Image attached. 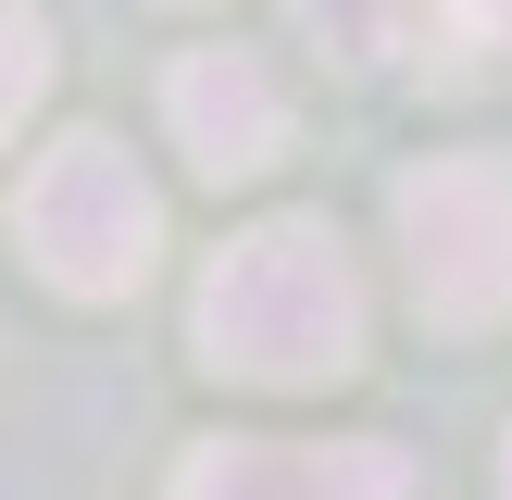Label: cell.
<instances>
[{
    "mask_svg": "<svg viewBox=\"0 0 512 500\" xmlns=\"http://www.w3.org/2000/svg\"><path fill=\"white\" fill-rule=\"evenodd\" d=\"M188 350L213 375H238V388H338L363 363V275H350L338 225H313V213L238 225L200 263Z\"/></svg>",
    "mask_w": 512,
    "mask_h": 500,
    "instance_id": "1",
    "label": "cell"
},
{
    "mask_svg": "<svg viewBox=\"0 0 512 500\" xmlns=\"http://www.w3.org/2000/svg\"><path fill=\"white\" fill-rule=\"evenodd\" d=\"M13 238H25V263L63 300H125L150 275V250H163V188H150L100 125H75V138H50L38 163H25Z\"/></svg>",
    "mask_w": 512,
    "mask_h": 500,
    "instance_id": "2",
    "label": "cell"
},
{
    "mask_svg": "<svg viewBox=\"0 0 512 500\" xmlns=\"http://www.w3.org/2000/svg\"><path fill=\"white\" fill-rule=\"evenodd\" d=\"M400 225V275H413V313L475 338L512 313V163L500 150H438L388 188Z\"/></svg>",
    "mask_w": 512,
    "mask_h": 500,
    "instance_id": "3",
    "label": "cell"
},
{
    "mask_svg": "<svg viewBox=\"0 0 512 500\" xmlns=\"http://www.w3.org/2000/svg\"><path fill=\"white\" fill-rule=\"evenodd\" d=\"M163 500H413L388 438H188Z\"/></svg>",
    "mask_w": 512,
    "mask_h": 500,
    "instance_id": "4",
    "label": "cell"
},
{
    "mask_svg": "<svg viewBox=\"0 0 512 500\" xmlns=\"http://www.w3.org/2000/svg\"><path fill=\"white\" fill-rule=\"evenodd\" d=\"M163 125H175V150L225 188V175H263L275 150H288V88H275L263 50H188V63L163 75Z\"/></svg>",
    "mask_w": 512,
    "mask_h": 500,
    "instance_id": "5",
    "label": "cell"
},
{
    "mask_svg": "<svg viewBox=\"0 0 512 500\" xmlns=\"http://www.w3.org/2000/svg\"><path fill=\"white\" fill-rule=\"evenodd\" d=\"M288 13L313 25L338 63H388V50H400V0H288Z\"/></svg>",
    "mask_w": 512,
    "mask_h": 500,
    "instance_id": "6",
    "label": "cell"
},
{
    "mask_svg": "<svg viewBox=\"0 0 512 500\" xmlns=\"http://www.w3.org/2000/svg\"><path fill=\"white\" fill-rule=\"evenodd\" d=\"M50 88V25L25 13V0H0V138L25 125V100Z\"/></svg>",
    "mask_w": 512,
    "mask_h": 500,
    "instance_id": "7",
    "label": "cell"
},
{
    "mask_svg": "<svg viewBox=\"0 0 512 500\" xmlns=\"http://www.w3.org/2000/svg\"><path fill=\"white\" fill-rule=\"evenodd\" d=\"M438 13V38H463V50H512V0H425Z\"/></svg>",
    "mask_w": 512,
    "mask_h": 500,
    "instance_id": "8",
    "label": "cell"
},
{
    "mask_svg": "<svg viewBox=\"0 0 512 500\" xmlns=\"http://www.w3.org/2000/svg\"><path fill=\"white\" fill-rule=\"evenodd\" d=\"M500 500H512V438H500Z\"/></svg>",
    "mask_w": 512,
    "mask_h": 500,
    "instance_id": "9",
    "label": "cell"
}]
</instances>
